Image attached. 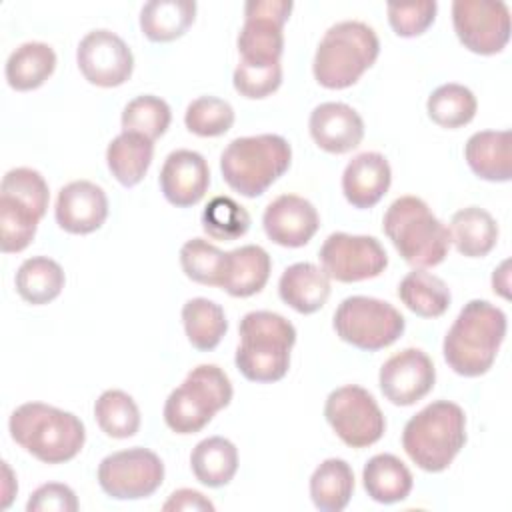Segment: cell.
I'll return each mask as SVG.
<instances>
[{"mask_svg": "<svg viewBox=\"0 0 512 512\" xmlns=\"http://www.w3.org/2000/svg\"><path fill=\"white\" fill-rule=\"evenodd\" d=\"M504 336L506 314L488 300H470L444 336V360L460 376H482L492 368Z\"/></svg>", "mask_w": 512, "mask_h": 512, "instance_id": "obj_1", "label": "cell"}, {"mask_svg": "<svg viewBox=\"0 0 512 512\" xmlns=\"http://www.w3.org/2000/svg\"><path fill=\"white\" fill-rule=\"evenodd\" d=\"M236 368L250 382H278L290 368V350L296 342V328L284 316L270 310L244 314L238 326Z\"/></svg>", "mask_w": 512, "mask_h": 512, "instance_id": "obj_2", "label": "cell"}, {"mask_svg": "<svg viewBox=\"0 0 512 512\" xmlns=\"http://www.w3.org/2000/svg\"><path fill=\"white\" fill-rule=\"evenodd\" d=\"M8 430L16 444L46 464L72 460L86 440L84 424L76 414L44 402L18 406L10 414Z\"/></svg>", "mask_w": 512, "mask_h": 512, "instance_id": "obj_3", "label": "cell"}, {"mask_svg": "<svg viewBox=\"0 0 512 512\" xmlns=\"http://www.w3.org/2000/svg\"><path fill=\"white\" fill-rule=\"evenodd\" d=\"M466 442L464 410L448 400H436L414 414L402 432V448L426 472L446 470Z\"/></svg>", "mask_w": 512, "mask_h": 512, "instance_id": "obj_4", "label": "cell"}, {"mask_svg": "<svg viewBox=\"0 0 512 512\" xmlns=\"http://www.w3.org/2000/svg\"><path fill=\"white\" fill-rule=\"evenodd\" d=\"M380 40L376 32L358 20H344L330 26L314 54V78L330 90L348 88L376 62Z\"/></svg>", "mask_w": 512, "mask_h": 512, "instance_id": "obj_5", "label": "cell"}, {"mask_svg": "<svg viewBox=\"0 0 512 512\" xmlns=\"http://www.w3.org/2000/svg\"><path fill=\"white\" fill-rule=\"evenodd\" d=\"M382 228L414 268L438 266L448 256L450 232L418 196L396 198L384 214Z\"/></svg>", "mask_w": 512, "mask_h": 512, "instance_id": "obj_6", "label": "cell"}, {"mask_svg": "<svg viewBox=\"0 0 512 512\" xmlns=\"http://www.w3.org/2000/svg\"><path fill=\"white\" fill-rule=\"evenodd\" d=\"M292 162V148L278 134L234 138L220 156L226 184L246 198L264 194Z\"/></svg>", "mask_w": 512, "mask_h": 512, "instance_id": "obj_7", "label": "cell"}, {"mask_svg": "<svg viewBox=\"0 0 512 512\" xmlns=\"http://www.w3.org/2000/svg\"><path fill=\"white\" fill-rule=\"evenodd\" d=\"M230 400L232 384L226 372L216 364H200L166 398L164 422L176 434H196Z\"/></svg>", "mask_w": 512, "mask_h": 512, "instance_id": "obj_8", "label": "cell"}, {"mask_svg": "<svg viewBox=\"0 0 512 512\" xmlns=\"http://www.w3.org/2000/svg\"><path fill=\"white\" fill-rule=\"evenodd\" d=\"M332 324L340 340L368 352L394 344L406 328L404 316L390 302L370 296L344 298Z\"/></svg>", "mask_w": 512, "mask_h": 512, "instance_id": "obj_9", "label": "cell"}, {"mask_svg": "<svg viewBox=\"0 0 512 512\" xmlns=\"http://www.w3.org/2000/svg\"><path fill=\"white\" fill-rule=\"evenodd\" d=\"M324 416L336 436L350 448L372 446L386 430L378 402L366 388L356 384L332 390L324 404Z\"/></svg>", "mask_w": 512, "mask_h": 512, "instance_id": "obj_10", "label": "cell"}, {"mask_svg": "<svg viewBox=\"0 0 512 512\" xmlns=\"http://www.w3.org/2000/svg\"><path fill=\"white\" fill-rule=\"evenodd\" d=\"M164 482V464L148 448H128L106 456L98 466L100 488L116 500L152 496Z\"/></svg>", "mask_w": 512, "mask_h": 512, "instance_id": "obj_11", "label": "cell"}, {"mask_svg": "<svg viewBox=\"0 0 512 512\" xmlns=\"http://www.w3.org/2000/svg\"><path fill=\"white\" fill-rule=\"evenodd\" d=\"M294 4L290 0H248L238 34V52L244 62L276 64L284 52L282 26Z\"/></svg>", "mask_w": 512, "mask_h": 512, "instance_id": "obj_12", "label": "cell"}, {"mask_svg": "<svg viewBox=\"0 0 512 512\" xmlns=\"http://www.w3.org/2000/svg\"><path fill=\"white\" fill-rule=\"evenodd\" d=\"M322 270L338 282H360L376 278L388 266V254L374 236L332 232L320 252Z\"/></svg>", "mask_w": 512, "mask_h": 512, "instance_id": "obj_13", "label": "cell"}, {"mask_svg": "<svg viewBox=\"0 0 512 512\" xmlns=\"http://www.w3.org/2000/svg\"><path fill=\"white\" fill-rule=\"evenodd\" d=\"M452 22L458 40L476 54H496L510 40V10L504 2L456 0Z\"/></svg>", "mask_w": 512, "mask_h": 512, "instance_id": "obj_14", "label": "cell"}, {"mask_svg": "<svg viewBox=\"0 0 512 512\" xmlns=\"http://www.w3.org/2000/svg\"><path fill=\"white\" fill-rule=\"evenodd\" d=\"M80 72L90 84L112 88L124 84L134 70V56L128 44L112 30L88 32L76 50Z\"/></svg>", "mask_w": 512, "mask_h": 512, "instance_id": "obj_15", "label": "cell"}, {"mask_svg": "<svg viewBox=\"0 0 512 512\" xmlns=\"http://www.w3.org/2000/svg\"><path fill=\"white\" fill-rule=\"evenodd\" d=\"M378 382L386 400L396 406H410L434 388L436 368L420 348H404L382 364Z\"/></svg>", "mask_w": 512, "mask_h": 512, "instance_id": "obj_16", "label": "cell"}, {"mask_svg": "<svg viewBox=\"0 0 512 512\" xmlns=\"http://www.w3.org/2000/svg\"><path fill=\"white\" fill-rule=\"evenodd\" d=\"M262 226L274 244L300 248L318 232L320 216L310 200L296 194H282L266 206Z\"/></svg>", "mask_w": 512, "mask_h": 512, "instance_id": "obj_17", "label": "cell"}, {"mask_svg": "<svg viewBox=\"0 0 512 512\" xmlns=\"http://www.w3.org/2000/svg\"><path fill=\"white\" fill-rule=\"evenodd\" d=\"M56 222L70 234H90L108 216L106 192L90 180H74L60 188L54 208Z\"/></svg>", "mask_w": 512, "mask_h": 512, "instance_id": "obj_18", "label": "cell"}, {"mask_svg": "<svg viewBox=\"0 0 512 512\" xmlns=\"http://www.w3.org/2000/svg\"><path fill=\"white\" fill-rule=\"evenodd\" d=\"M210 186L208 162L194 150H174L166 156L160 170L164 198L178 208L198 204Z\"/></svg>", "mask_w": 512, "mask_h": 512, "instance_id": "obj_19", "label": "cell"}, {"mask_svg": "<svg viewBox=\"0 0 512 512\" xmlns=\"http://www.w3.org/2000/svg\"><path fill=\"white\" fill-rule=\"evenodd\" d=\"M308 128L318 148L330 154L350 152L364 138V122L360 114L344 102L318 104L310 114Z\"/></svg>", "mask_w": 512, "mask_h": 512, "instance_id": "obj_20", "label": "cell"}, {"mask_svg": "<svg viewBox=\"0 0 512 512\" xmlns=\"http://www.w3.org/2000/svg\"><path fill=\"white\" fill-rule=\"evenodd\" d=\"M392 182L388 160L380 152L354 156L342 174V192L354 208H372L382 200Z\"/></svg>", "mask_w": 512, "mask_h": 512, "instance_id": "obj_21", "label": "cell"}, {"mask_svg": "<svg viewBox=\"0 0 512 512\" xmlns=\"http://www.w3.org/2000/svg\"><path fill=\"white\" fill-rule=\"evenodd\" d=\"M278 294L296 312L314 314L330 296V278L312 262H296L282 272Z\"/></svg>", "mask_w": 512, "mask_h": 512, "instance_id": "obj_22", "label": "cell"}, {"mask_svg": "<svg viewBox=\"0 0 512 512\" xmlns=\"http://www.w3.org/2000/svg\"><path fill=\"white\" fill-rule=\"evenodd\" d=\"M510 130H482L468 138L464 156L470 170L488 182H508L512 178Z\"/></svg>", "mask_w": 512, "mask_h": 512, "instance_id": "obj_23", "label": "cell"}, {"mask_svg": "<svg viewBox=\"0 0 512 512\" xmlns=\"http://www.w3.org/2000/svg\"><path fill=\"white\" fill-rule=\"evenodd\" d=\"M272 270L270 254L258 244H246L228 252L226 270L220 288H224L230 296L246 298L258 294Z\"/></svg>", "mask_w": 512, "mask_h": 512, "instance_id": "obj_24", "label": "cell"}, {"mask_svg": "<svg viewBox=\"0 0 512 512\" xmlns=\"http://www.w3.org/2000/svg\"><path fill=\"white\" fill-rule=\"evenodd\" d=\"M362 482L374 502L394 504L408 498L414 478L408 466L394 454H376L366 462Z\"/></svg>", "mask_w": 512, "mask_h": 512, "instance_id": "obj_25", "label": "cell"}, {"mask_svg": "<svg viewBox=\"0 0 512 512\" xmlns=\"http://www.w3.org/2000/svg\"><path fill=\"white\" fill-rule=\"evenodd\" d=\"M194 18V0H150L140 10V28L152 42H172L192 26Z\"/></svg>", "mask_w": 512, "mask_h": 512, "instance_id": "obj_26", "label": "cell"}, {"mask_svg": "<svg viewBox=\"0 0 512 512\" xmlns=\"http://www.w3.org/2000/svg\"><path fill=\"white\" fill-rule=\"evenodd\" d=\"M450 242L468 258L486 256L498 240V224L490 212L478 206L458 210L450 220Z\"/></svg>", "mask_w": 512, "mask_h": 512, "instance_id": "obj_27", "label": "cell"}, {"mask_svg": "<svg viewBox=\"0 0 512 512\" xmlns=\"http://www.w3.org/2000/svg\"><path fill=\"white\" fill-rule=\"evenodd\" d=\"M152 156V140L136 132H120L106 148V164L122 186H136L148 172Z\"/></svg>", "mask_w": 512, "mask_h": 512, "instance_id": "obj_28", "label": "cell"}, {"mask_svg": "<svg viewBox=\"0 0 512 512\" xmlns=\"http://www.w3.org/2000/svg\"><path fill=\"white\" fill-rule=\"evenodd\" d=\"M190 466L198 482L208 488H220L226 486L238 470V450L228 438L210 436L194 446Z\"/></svg>", "mask_w": 512, "mask_h": 512, "instance_id": "obj_29", "label": "cell"}, {"mask_svg": "<svg viewBox=\"0 0 512 512\" xmlns=\"http://www.w3.org/2000/svg\"><path fill=\"white\" fill-rule=\"evenodd\" d=\"M56 68V52L46 42H24L6 60L10 88L26 92L42 86Z\"/></svg>", "mask_w": 512, "mask_h": 512, "instance_id": "obj_30", "label": "cell"}, {"mask_svg": "<svg viewBox=\"0 0 512 512\" xmlns=\"http://www.w3.org/2000/svg\"><path fill=\"white\" fill-rule=\"evenodd\" d=\"M398 298L410 312L422 318L442 316L452 300L446 282L422 268H414L400 280Z\"/></svg>", "mask_w": 512, "mask_h": 512, "instance_id": "obj_31", "label": "cell"}, {"mask_svg": "<svg viewBox=\"0 0 512 512\" xmlns=\"http://www.w3.org/2000/svg\"><path fill=\"white\" fill-rule=\"evenodd\" d=\"M354 492V472L342 458L324 460L310 476V498L322 512H340Z\"/></svg>", "mask_w": 512, "mask_h": 512, "instance_id": "obj_32", "label": "cell"}, {"mask_svg": "<svg viewBox=\"0 0 512 512\" xmlns=\"http://www.w3.org/2000/svg\"><path fill=\"white\" fill-rule=\"evenodd\" d=\"M64 282L66 278L62 266L48 256L26 258L14 278L16 292L22 296V300L34 306L48 304L58 298Z\"/></svg>", "mask_w": 512, "mask_h": 512, "instance_id": "obj_33", "label": "cell"}, {"mask_svg": "<svg viewBox=\"0 0 512 512\" xmlns=\"http://www.w3.org/2000/svg\"><path fill=\"white\" fill-rule=\"evenodd\" d=\"M182 324L188 342L202 352L214 350L228 330V320L220 304L208 298H192L182 306Z\"/></svg>", "mask_w": 512, "mask_h": 512, "instance_id": "obj_34", "label": "cell"}, {"mask_svg": "<svg viewBox=\"0 0 512 512\" xmlns=\"http://www.w3.org/2000/svg\"><path fill=\"white\" fill-rule=\"evenodd\" d=\"M476 96L470 88L448 82L438 86L426 102L428 116L442 128H460L476 116Z\"/></svg>", "mask_w": 512, "mask_h": 512, "instance_id": "obj_35", "label": "cell"}, {"mask_svg": "<svg viewBox=\"0 0 512 512\" xmlns=\"http://www.w3.org/2000/svg\"><path fill=\"white\" fill-rule=\"evenodd\" d=\"M94 416L100 430L110 438H130L140 428V410L124 390H106L94 404Z\"/></svg>", "mask_w": 512, "mask_h": 512, "instance_id": "obj_36", "label": "cell"}, {"mask_svg": "<svg viewBox=\"0 0 512 512\" xmlns=\"http://www.w3.org/2000/svg\"><path fill=\"white\" fill-rule=\"evenodd\" d=\"M172 120L170 106L166 100L154 94H142L130 100L122 110V132H136L146 136L148 140L160 138Z\"/></svg>", "mask_w": 512, "mask_h": 512, "instance_id": "obj_37", "label": "cell"}, {"mask_svg": "<svg viewBox=\"0 0 512 512\" xmlns=\"http://www.w3.org/2000/svg\"><path fill=\"white\" fill-rule=\"evenodd\" d=\"M228 252H222L204 238H192L180 248V266L184 274L206 286H220L226 270Z\"/></svg>", "mask_w": 512, "mask_h": 512, "instance_id": "obj_38", "label": "cell"}, {"mask_svg": "<svg viewBox=\"0 0 512 512\" xmlns=\"http://www.w3.org/2000/svg\"><path fill=\"white\" fill-rule=\"evenodd\" d=\"M204 232L222 242L236 240L244 236L250 228V214L230 196H214L202 210Z\"/></svg>", "mask_w": 512, "mask_h": 512, "instance_id": "obj_39", "label": "cell"}, {"mask_svg": "<svg viewBox=\"0 0 512 512\" xmlns=\"http://www.w3.org/2000/svg\"><path fill=\"white\" fill-rule=\"evenodd\" d=\"M42 218L14 198L0 196V248L6 254L22 252L36 236Z\"/></svg>", "mask_w": 512, "mask_h": 512, "instance_id": "obj_40", "label": "cell"}, {"mask_svg": "<svg viewBox=\"0 0 512 512\" xmlns=\"http://www.w3.org/2000/svg\"><path fill=\"white\" fill-rule=\"evenodd\" d=\"M186 128L204 138L222 136L234 124V110L232 106L216 96H200L192 100L184 114Z\"/></svg>", "mask_w": 512, "mask_h": 512, "instance_id": "obj_41", "label": "cell"}, {"mask_svg": "<svg viewBox=\"0 0 512 512\" xmlns=\"http://www.w3.org/2000/svg\"><path fill=\"white\" fill-rule=\"evenodd\" d=\"M0 196L14 198L16 202L34 210L40 218L46 214L50 202V192L44 176L38 170L26 166L12 168L4 174L0 184Z\"/></svg>", "mask_w": 512, "mask_h": 512, "instance_id": "obj_42", "label": "cell"}, {"mask_svg": "<svg viewBox=\"0 0 512 512\" xmlns=\"http://www.w3.org/2000/svg\"><path fill=\"white\" fill-rule=\"evenodd\" d=\"M234 88L244 98H266L282 84V66L276 64H252L240 60L234 70Z\"/></svg>", "mask_w": 512, "mask_h": 512, "instance_id": "obj_43", "label": "cell"}, {"mask_svg": "<svg viewBox=\"0 0 512 512\" xmlns=\"http://www.w3.org/2000/svg\"><path fill=\"white\" fill-rule=\"evenodd\" d=\"M386 10H388V22L392 30L402 38H412V36H420L432 26L438 4L434 0L408 2V4L390 2Z\"/></svg>", "mask_w": 512, "mask_h": 512, "instance_id": "obj_44", "label": "cell"}, {"mask_svg": "<svg viewBox=\"0 0 512 512\" xmlns=\"http://www.w3.org/2000/svg\"><path fill=\"white\" fill-rule=\"evenodd\" d=\"M28 512H76L78 510V498L74 490L60 482H48L38 486L32 496L26 502Z\"/></svg>", "mask_w": 512, "mask_h": 512, "instance_id": "obj_45", "label": "cell"}, {"mask_svg": "<svg viewBox=\"0 0 512 512\" xmlns=\"http://www.w3.org/2000/svg\"><path fill=\"white\" fill-rule=\"evenodd\" d=\"M162 510L170 512V510H214V504L198 490H190V488H180L176 492L170 494V498L164 502Z\"/></svg>", "mask_w": 512, "mask_h": 512, "instance_id": "obj_46", "label": "cell"}, {"mask_svg": "<svg viewBox=\"0 0 512 512\" xmlns=\"http://www.w3.org/2000/svg\"><path fill=\"white\" fill-rule=\"evenodd\" d=\"M508 266H510V262H508V260H504V262L494 270V274H492V286H494V292H498V294H500V296H504V298H508V296H510V294H508V288H510V282H508V278H510Z\"/></svg>", "mask_w": 512, "mask_h": 512, "instance_id": "obj_47", "label": "cell"}]
</instances>
